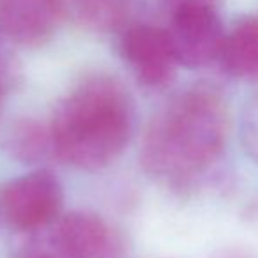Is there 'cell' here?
<instances>
[{
  "mask_svg": "<svg viewBox=\"0 0 258 258\" xmlns=\"http://www.w3.org/2000/svg\"><path fill=\"white\" fill-rule=\"evenodd\" d=\"M11 64L9 60L4 57L2 50H0V78H6V80H11Z\"/></svg>",
  "mask_w": 258,
  "mask_h": 258,
  "instance_id": "4fadbf2b",
  "label": "cell"
},
{
  "mask_svg": "<svg viewBox=\"0 0 258 258\" xmlns=\"http://www.w3.org/2000/svg\"><path fill=\"white\" fill-rule=\"evenodd\" d=\"M9 82H11V80L0 78V103H2V97H4L6 90H8V87H9Z\"/></svg>",
  "mask_w": 258,
  "mask_h": 258,
  "instance_id": "5bb4252c",
  "label": "cell"
},
{
  "mask_svg": "<svg viewBox=\"0 0 258 258\" xmlns=\"http://www.w3.org/2000/svg\"><path fill=\"white\" fill-rule=\"evenodd\" d=\"M64 18L62 0H0V36L18 46L48 43Z\"/></svg>",
  "mask_w": 258,
  "mask_h": 258,
  "instance_id": "8992f818",
  "label": "cell"
},
{
  "mask_svg": "<svg viewBox=\"0 0 258 258\" xmlns=\"http://www.w3.org/2000/svg\"><path fill=\"white\" fill-rule=\"evenodd\" d=\"M179 2H186V0H175V4H179ZM202 2H212L214 4V0H202Z\"/></svg>",
  "mask_w": 258,
  "mask_h": 258,
  "instance_id": "9a60e30c",
  "label": "cell"
},
{
  "mask_svg": "<svg viewBox=\"0 0 258 258\" xmlns=\"http://www.w3.org/2000/svg\"><path fill=\"white\" fill-rule=\"evenodd\" d=\"M118 55L133 76L147 89H163L179 68L166 29L152 23H127L120 29Z\"/></svg>",
  "mask_w": 258,
  "mask_h": 258,
  "instance_id": "5b68a950",
  "label": "cell"
},
{
  "mask_svg": "<svg viewBox=\"0 0 258 258\" xmlns=\"http://www.w3.org/2000/svg\"><path fill=\"white\" fill-rule=\"evenodd\" d=\"M240 140L247 156L258 165V90L244 106L240 120Z\"/></svg>",
  "mask_w": 258,
  "mask_h": 258,
  "instance_id": "8fae6325",
  "label": "cell"
},
{
  "mask_svg": "<svg viewBox=\"0 0 258 258\" xmlns=\"http://www.w3.org/2000/svg\"><path fill=\"white\" fill-rule=\"evenodd\" d=\"M50 242L66 258H111L118 247L111 226L87 211L62 214L53 223Z\"/></svg>",
  "mask_w": 258,
  "mask_h": 258,
  "instance_id": "52a82bcc",
  "label": "cell"
},
{
  "mask_svg": "<svg viewBox=\"0 0 258 258\" xmlns=\"http://www.w3.org/2000/svg\"><path fill=\"white\" fill-rule=\"evenodd\" d=\"M20 258H66L48 239L46 244H30L23 249Z\"/></svg>",
  "mask_w": 258,
  "mask_h": 258,
  "instance_id": "7c38bea8",
  "label": "cell"
},
{
  "mask_svg": "<svg viewBox=\"0 0 258 258\" xmlns=\"http://www.w3.org/2000/svg\"><path fill=\"white\" fill-rule=\"evenodd\" d=\"M219 62L237 80L258 82V16H244L225 34Z\"/></svg>",
  "mask_w": 258,
  "mask_h": 258,
  "instance_id": "ba28073f",
  "label": "cell"
},
{
  "mask_svg": "<svg viewBox=\"0 0 258 258\" xmlns=\"http://www.w3.org/2000/svg\"><path fill=\"white\" fill-rule=\"evenodd\" d=\"M64 187L53 172L34 170L8 180L0 189V218L13 230L37 232L62 216Z\"/></svg>",
  "mask_w": 258,
  "mask_h": 258,
  "instance_id": "3957f363",
  "label": "cell"
},
{
  "mask_svg": "<svg viewBox=\"0 0 258 258\" xmlns=\"http://www.w3.org/2000/svg\"><path fill=\"white\" fill-rule=\"evenodd\" d=\"M0 219H2V218H0Z\"/></svg>",
  "mask_w": 258,
  "mask_h": 258,
  "instance_id": "2e32d148",
  "label": "cell"
},
{
  "mask_svg": "<svg viewBox=\"0 0 258 258\" xmlns=\"http://www.w3.org/2000/svg\"><path fill=\"white\" fill-rule=\"evenodd\" d=\"M228 131L230 113L223 94L205 83L187 87L149 120L140 165L159 182L186 187L218 161Z\"/></svg>",
  "mask_w": 258,
  "mask_h": 258,
  "instance_id": "6da1fadb",
  "label": "cell"
},
{
  "mask_svg": "<svg viewBox=\"0 0 258 258\" xmlns=\"http://www.w3.org/2000/svg\"><path fill=\"white\" fill-rule=\"evenodd\" d=\"M66 16L92 32H111L127 25L131 0H62Z\"/></svg>",
  "mask_w": 258,
  "mask_h": 258,
  "instance_id": "30bf717a",
  "label": "cell"
},
{
  "mask_svg": "<svg viewBox=\"0 0 258 258\" xmlns=\"http://www.w3.org/2000/svg\"><path fill=\"white\" fill-rule=\"evenodd\" d=\"M133 129L135 106L125 87L113 76H87L53 111V158L73 168L96 172L122 154Z\"/></svg>",
  "mask_w": 258,
  "mask_h": 258,
  "instance_id": "7a4b0ae2",
  "label": "cell"
},
{
  "mask_svg": "<svg viewBox=\"0 0 258 258\" xmlns=\"http://www.w3.org/2000/svg\"><path fill=\"white\" fill-rule=\"evenodd\" d=\"M2 147L9 158L27 165L50 158L53 156L50 122L44 124L36 118H20L13 122L2 138Z\"/></svg>",
  "mask_w": 258,
  "mask_h": 258,
  "instance_id": "9c48e42d",
  "label": "cell"
},
{
  "mask_svg": "<svg viewBox=\"0 0 258 258\" xmlns=\"http://www.w3.org/2000/svg\"><path fill=\"white\" fill-rule=\"evenodd\" d=\"M166 32L179 66L189 69L218 60L226 34L214 4L202 0L173 4Z\"/></svg>",
  "mask_w": 258,
  "mask_h": 258,
  "instance_id": "277c9868",
  "label": "cell"
}]
</instances>
